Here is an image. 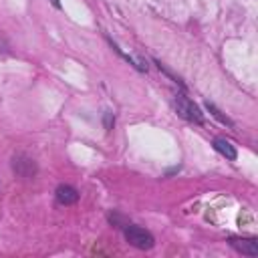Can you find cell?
Returning <instances> with one entry per match:
<instances>
[{
    "mask_svg": "<svg viewBox=\"0 0 258 258\" xmlns=\"http://www.w3.org/2000/svg\"><path fill=\"white\" fill-rule=\"evenodd\" d=\"M123 234H125V240H127L131 246L139 248V250H149V248H153V244H155L153 234L147 232V230L141 228V226H135V224H125Z\"/></svg>",
    "mask_w": 258,
    "mask_h": 258,
    "instance_id": "6da1fadb",
    "label": "cell"
},
{
    "mask_svg": "<svg viewBox=\"0 0 258 258\" xmlns=\"http://www.w3.org/2000/svg\"><path fill=\"white\" fill-rule=\"evenodd\" d=\"M173 107H175V111H177V115L181 117V119H185V121H191V123H204V115H202V111L198 109V105L191 101V99H187L185 95H175V99H173Z\"/></svg>",
    "mask_w": 258,
    "mask_h": 258,
    "instance_id": "7a4b0ae2",
    "label": "cell"
},
{
    "mask_svg": "<svg viewBox=\"0 0 258 258\" xmlns=\"http://www.w3.org/2000/svg\"><path fill=\"white\" fill-rule=\"evenodd\" d=\"M228 244L232 248H236L240 254H246V256H256L258 254V242H256V238H230Z\"/></svg>",
    "mask_w": 258,
    "mask_h": 258,
    "instance_id": "3957f363",
    "label": "cell"
},
{
    "mask_svg": "<svg viewBox=\"0 0 258 258\" xmlns=\"http://www.w3.org/2000/svg\"><path fill=\"white\" fill-rule=\"evenodd\" d=\"M12 167H14V171H16L20 177H32V175L36 173L34 161L28 159V157H24V155H16V157L12 159Z\"/></svg>",
    "mask_w": 258,
    "mask_h": 258,
    "instance_id": "277c9868",
    "label": "cell"
},
{
    "mask_svg": "<svg viewBox=\"0 0 258 258\" xmlns=\"http://www.w3.org/2000/svg\"><path fill=\"white\" fill-rule=\"evenodd\" d=\"M54 196H56V202L62 204V206H71V204H75L79 200V191L73 185H67V183L58 185L56 191H54Z\"/></svg>",
    "mask_w": 258,
    "mask_h": 258,
    "instance_id": "5b68a950",
    "label": "cell"
},
{
    "mask_svg": "<svg viewBox=\"0 0 258 258\" xmlns=\"http://www.w3.org/2000/svg\"><path fill=\"white\" fill-rule=\"evenodd\" d=\"M214 149L218 151V153H222L226 159H230V161H234L236 157H238V151H236V147L228 141V139H224V137H216L214 139Z\"/></svg>",
    "mask_w": 258,
    "mask_h": 258,
    "instance_id": "8992f818",
    "label": "cell"
},
{
    "mask_svg": "<svg viewBox=\"0 0 258 258\" xmlns=\"http://www.w3.org/2000/svg\"><path fill=\"white\" fill-rule=\"evenodd\" d=\"M206 109H208V111H210V113H212L220 123H224V125H228V127H232V125H234V123H232V121H230V119H228V117H226V115H224V113H222L214 103H210V101H208V103H206Z\"/></svg>",
    "mask_w": 258,
    "mask_h": 258,
    "instance_id": "52a82bcc",
    "label": "cell"
},
{
    "mask_svg": "<svg viewBox=\"0 0 258 258\" xmlns=\"http://www.w3.org/2000/svg\"><path fill=\"white\" fill-rule=\"evenodd\" d=\"M105 127H107V129H111V113H109V111L105 113Z\"/></svg>",
    "mask_w": 258,
    "mask_h": 258,
    "instance_id": "ba28073f",
    "label": "cell"
},
{
    "mask_svg": "<svg viewBox=\"0 0 258 258\" xmlns=\"http://www.w3.org/2000/svg\"><path fill=\"white\" fill-rule=\"evenodd\" d=\"M50 4H52L54 8H60V2H58V0H50Z\"/></svg>",
    "mask_w": 258,
    "mask_h": 258,
    "instance_id": "9c48e42d",
    "label": "cell"
}]
</instances>
